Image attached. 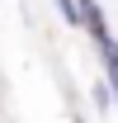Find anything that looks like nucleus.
<instances>
[{"label":"nucleus","mask_w":118,"mask_h":123,"mask_svg":"<svg viewBox=\"0 0 118 123\" xmlns=\"http://www.w3.org/2000/svg\"><path fill=\"white\" fill-rule=\"evenodd\" d=\"M57 14L71 24V29H85V5L80 0H57Z\"/></svg>","instance_id":"f257e3e1"},{"label":"nucleus","mask_w":118,"mask_h":123,"mask_svg":"<svg viewBox=\"0 0 118 123\" xmlns=\"http://www.w3.org/2000/svg\"><path fill=\"white\" fill-rule=\"evenodd\" d=\"M90 99H94V109H104V114H109V109H118V95H113V85H109V80H94Z\"/></svg>","instance_id":"f03ea898"},{"label":"nucleus","mask_w":118,"mask_h":123,"mask_svg":"<svg viewBox=\"0 0 118 123\" xmlns=\"http://www.w3.org/2000/svg\"><path fill=\"white\" fill-rule=\"evenodd\" d=\"M76 123H85V118H76Z\"/></svg>","instance_id":"7ed1b4c3"}]
</instances>
